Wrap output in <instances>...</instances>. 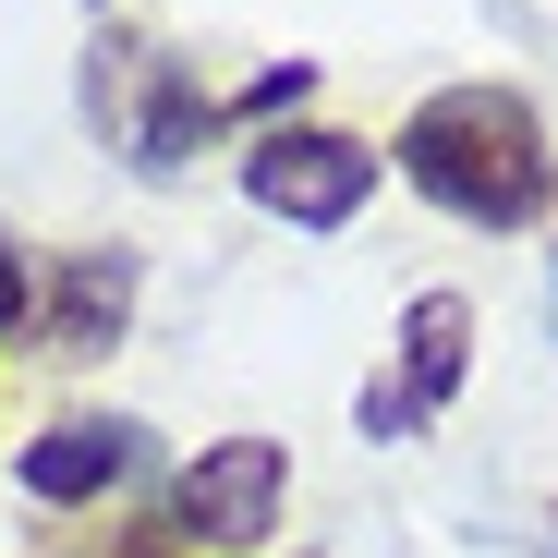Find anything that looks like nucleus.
Returning a JSON list of instances; mask_svg holds the SVG:
<instances>
[{
    "instance_id": "f257e3e1",
    "label": "nucleus",
    "mask_w": 558,
    "mask_h": 558,
    "mask_svg": "<svg viewBox=\"0 0 558 558\" xmlns=\"http://www.w3.org/2000/svg\"><path fill=\"white\" fill-rule=\"evenodd\" d=\"M401 182L474 231H534L558 195V146H546L522 85H437L401 122Z\"/></svg>"
},
{
    "instance_id": "f03ea898",
    "label": "nucleus",
    "mask_w": 558,
    "mask_h": 558,
    "mask_svg": "<svg viewBox=\"0 0 558 558\" xmlns=\"http://www.w3.org/2000/svg\"><path fill=\"white\" fill-rule=\"evenodd\" d=\"M279 486H292V461H279V437H219L182 461L170 486V546H207V558H255L279 534Z\"/></svg>"
},
{
    "instance_id": "7ed1b4c3",
    "label": "nucleus",
    "mask_w": 558,
    "mask_h": 558,
    "mask_svg": "<svg viewBox=\"0 0 558 558\" xmlns=\"http://www.w3.org/2000/svg\"><path fill=\"white\" fill-rule=\"evenodd\" d=\"M243 195L292 231H340L364 195H377V146L364 134H328V122H279L243 146Z\"/></svg>"
},
{
    "instance_id": "20e7f679",
    "label": "nucleus",
    "mask_w": 558,
    "mask_h": 558,
    "mask_svg": "<svg viewBox=\"0 0 558 558\" xmlns=\"http://www.w3.org/2000/svg\"><path fill=\"white\" fill-rule=\"evenodd\" d=\"M85 98L110 110V134H122V158H134V170H182V158H195V134H207V85L182 73L170 49H146V37H134V49H110Z\"/></svg>"
},
{
    "instance_id": "39448f33",
    "label": "nucleus",
    "mask_w": 558,
    "mask_h": 558,
    "mask_svg": "<svg viewBox=\"0 0 558 558\" xmlns=\"http://www.w3.org/2000/svg\"><path fill=\"white\" fill-rule=\"evenodd\" d=\"M461 364H474V304H461V292H413V316H401V377L364 389V437H425V425L449 413V389H461Z\"/></svg>"
},
{
    "instance_id": "423d86ee",
    "label": "nucleus",
    "mask_w": 558,
    "mask_h": 558,
    "mask_svg": "<svg viewBox=\"0 0 558 558\" xmlns=\"http://www.w3.org/2000/svg\"><path fill=\"white\" fill-rule=\"evenodd\" d=\"M146 461V437L122 425V413H73V425H49L37 449H25V498H49V510H85V498H110L122 474Z\"/></svg>"
},
{
    "instance_id": "0eeeda50",
    "label": "nucleus",
    "mask_w": 558,
    "mask_h": 558,
    "mask_svg": "<svg viewBox=\"0 0 558 558\" xmlns=\"http://www.w3.org/2000/svg\"><path fill=\"white\" fill-rule=\"evenodd\" d=\"M122 316H134V255H73L61 292H49V340L61 352H110Z\"/></svg>"
},
{
    "instance_id": "6e6552de",
    "label": "nucleus",
    "mask_w": 558,
    "mask_h": 558,
    "mask_svg": "<svg viewBox=\"0 0 558 558\" xmlns=\"http://www.w3.org/2000/svg\"><path fill=\"white\" fill-rule=\"evenodd\" d=\"M25 316H37V279H25V243H13V231H0V340H13Z\"/></svg>"
}]
</instances>
